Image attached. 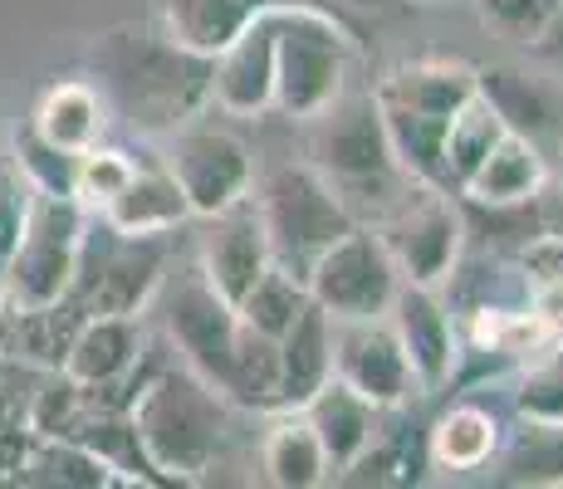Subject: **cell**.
<instances>
[{
	"instance_id": "cell-1",
	"label": "cell",
	"mask_w": 563,
	"mask_h": 489,
	"mask_svg": "<svg viewBox=\"0 0 563 489\" xmlns=\"http://www.w3.org/2000/svg\"><path fill=\"white\" fill-rule=\"evenodd\" d=\"M103 103L143 137H167L211 103V59L157 25H118L93 45Z\"/></svg>"
},
{
	"instance_id": "cell-2",
	"label": "cell",
	"mask_w": 563,
	"mask_h": 489,
	"mask_svg": "<svg viewBox=\"0 0 563 489\" xmlns=\"http://www.w3.org/2000/svg\"><path fill=\"white\" fill-rule=\"evenodd\" d=\"M128 421H133V436L143 445V460L157 475V485H197L225 451L231 401L181 363L162 367L133 387Z\"/></svg>"
},
{
	"instance_id": "cell-3",
	"label": "cell",
	"mask_w": 563,
	"mask_h": 489,
	"mask_svg": "<svg viewBox=\"0 0 563 489\" xmlns=\"http://www.w3.org/2000/svg\"><path fill=\"white\" fill-rule=\"evenodd\" d=\"M358 40L329 10L305 0L275 5V108L289 123H309L349 89Z\"/></svg>"
},
{
	"instance_id": "cell-4",
	"label": "cell",
	"mask_w": 563,
	"mask_h": 489,
	"mask_svg": "<svg viewBox=\"0 0 563 489\" xmlns=\"http://www.w3.org/2000/svg\"><path fill=\"white\" fill-rule=\"evenodd\" d=\"M251 196H255L260 225H265L269 259L299 279L309 275L319 249H329L343 231L358 225L343 191L313 162H285V167L265 171L251 187Z\"/></svg>"
},
{
	"instance_id": "cell-5",
	"label": "cell",
	"mask_w": 563,
	"mask_h": 489,
	"mask_svg": "<svg viewBox=\"0 0 563 489\" xmlns=\"http://www.w3.org/2000/svg\"><path fill=\"white\" fill-rule=\"evenodd\" d=\"M167 259H172V235H118L113 225L89 215L69 299L84 313L143 319V309L153 303L162 279H167Z\"/></svg>"
},
{
	"instance_id": "cell-6",
	"label": "cell",
	"mask_w": 563,
	"mask_h": 489,
	"mask_svg": "<svg viewBox=\"0 0 563 489\" xmlns=\"http://www.w3.org/2000/svg\"><path fill=\"white\" fill-rule=\"evenodd\" d=\"M84 231H89V211L79 196H49L35 191L30 221L10 249V299L15 303H59L74 289V269H79Z\"/></svg>"
},
{
	"instance_id": "cell-7",
	"label": "cell",
	"mask_w": 563,
	"mask_h": 489,
	"mask_svg": "<svg viewBox=\"0 0 563 489\" xmlns=\"http://www.w3.org/2000/svg\"><path fill=\"white\" fill-rule=\"evenodd\" d=\"M309 123H313L309 162L343 191V201H349L358 187L411 181V177H402L393 147H387V127H383V113H377L373 93L343 89L319 118H309Z\"/></svg>"
},
{
	"instance_id": "cell-8",
	"label": "cell",
	"mask_w": 563,
	"mask_h": 489,
	"mask_svg": "<svg viewBox=\"0 0 563 489\" xmlns=\"http://www.w3.org/2000/svg\"><path fill=\"white\" fill-rule=\"evenodd\" d=\"M305 289L333 323L383 319V313L393 309L397 289H402V275H397L383 235L367 231V225H353V231H343L329 249L313 255Z\"/></svg>"
},
{
	"instance_id": "cell-9",
	"label": "cell",
	"mask_w": 563,
	"mask_h": 489,
	"mask_svg": "<svg viewBox=\"0 0 563 489\" xmlns=\"http://www.w3.org/2000/svg\"><path fill=\"white\" fill-rule=\"evenodd\" d=\"M377 235H383L402 285L441 289L451 279V269H456V259L465 255L461 205L451 201L446 187H427V181H411Z\"/></svg>"
},
{
	"instance_id": "cell-10",
	"label": "cell",
	"mask_w": 563,
	"mask_h": 489,
	"mask_svg": "<svg viewBox=\"0 0 563 489\" xmlns=\"http://www.w3.org/2000/svg\"><path fill=\"white\" fill-rule=\"evenodd\" d=\"M162 162L177 177L181 196H187L191 215L206 221V215L225 211V205L245 201L255 187V157L245 147V137H235L231 127L216 123H181L177 133L162 137Z\"/></svg>"
},
{
	"instance_id": "cell-11",
	"label": "cell",
	"mask_w": 563,
	"mask_h": 489,
	"mask_svg": "<svg viewBox=\"0 0 563 489\" xmlns=\"http://www.w3.org/2000/svg\"><path fill=\"white\" fill-rule=\"evenodd\" d=\"M333 377H339L343 387L358 391L363 401H373L377 411L407 407V397L417 391L407 353H402V343H397L387 313L383 319L333 323Z\"/></svg>"
},
{
	"instance_id": "cell-12",
	"label": "cell",
	"mask_w": 563,
	"mask_h": 489,
	"mask_svg": "<svg viewBox=\"0 0 563 489\" xmlns=\"http://www.w3.org/2000/svg\"><path fill=\"white\" fill-rule=\"evenodd\" d=\"M387 323H393L397 343L407 353L417 391H441L461 377V333H456L446 299H441V289L402 285L393 309H387Z\"/></svg>"
},
{
	"instance_id": "cell-13",
	"label": "cell",
	"mask_w": 563,
	"mask_h": 489,
	"mask_svg": "<svg viewBox=\"0 0 563 489\" xmlns=\"http://www.w3.org/2000/svg\"><path fill=\"white\" fill-rule=\"evenodd\" d=\"M269 265H275V259H269V241H265V225H260L255 196H245V201L206 215L201 249H197V275L221 293L231 309L245 299V289H251Z\"/></svg>"
},
{
	"instance_id": "cell-14",
	"label": "cell",
	"mask_w": 563,
	"mask_h": 489,
	"mask_svg": "<svg viewBox=\"0 0 563 489\" xmlns=\"http://www.w3.org/2000/svg\"><path fill=\"white\" fill-rule=\"evenodd\" d=\"M275 5H265L241 35L211 54V103L221 113L260 118L275 108Z\"/></svg>"
},
{
	"instance_id": "cell-15",
	"label": "cell",
	"mask_w": 563,
	"mask_h": 489,
	"mask_svg": "<svg viewBox=\"0 0 563 489\" xmlns=\"http://www.w3.org/2000/svg\"><path fill=\"white\" fill-rule=\"evenodd\" d=\"M235 333H241L235 309L206 285L197 269H191V275L177 285V293H172V303H167V338L177 343L181 363H187L191 373H201L211 387H221L225 363H231V347H235Z\"/></svg>"
},
{
	"instance_id": "cell-16",
	"label": "cell",
	"mask_w": 563,
	"mask_h": 489,
	"mask_svg": "<svg viewBox=\"0 0 563 489\" xmlns=\"http://www.w3.org/2000/svg\"><path fill=\"white\" fill-rule=\"evenodd\" d=\"M84 323V309L74 299L59 303H0V357L25 373H59L74 333Z\"/></svg>"
},
{
	"instance_id": "cell-17",
	"label": "cell",
	"mask_w": 563,
	"mask_h": 489,
	"mask_svg": "<svg viewBox=\"0 0 563 489\" xmlns=\"http://www.w3.org/2000/svg\"><path fill=\"white\" fill-rule=\"evenodd\" d=\"M89 215H99L118 235H177L181 225L191 221V205H187V196H181L177 177L167 171V162L147 157L133 167L128 187Z\"/></svg>"
},
{
	"instance_id": "cell-18",
	"label": "cell",
	"mask_w": 563,
	"mask_h": 489,
	"mask_svg": "<svg viewBox=\"0 0 563 489\" xmlns=\"http://www.w3.org/2000/svg\"><path fill=\"white\" fill-rule=\"evenodd\" d=\"M143 319L128 313H84L69 353H64V377L79 387H113L143 363Z\"/></svg>"
},
{
	"instance_id": "cell-19",
	"label": "cell",
	"mask_w": 563,
	"mask_h": 489,
	"mask_svg": "<svg viewBox=\"0 0 563 489\" xmlns=\"http://www.w3.org/2000/svg\"><path fill=\"white\" fill-rule=\"evenodd\" d=\"M481 79V98H490V108L505 118V127L519 137H529L539 152L544 143H563V93L549 89L544 79L510 64H490V69H475Z\"/></svg>"
},
{
	"instance_id": "cell-20",
	"label": "cell",
	"mask_w": 563,
	"mask_h": 489,
	"mask_svg": "<svg viewBox=\"0 0 563 489\" xmlns=\"http://www.w3.org/2000/svg\"><path fill=\"white\" fill-rule=\"evenodd\" d=\"M373 93L383 103L411 108V113L451 118L461 103H471L481 93V79H475V64H461V59H411L387 69L373 84Z\"/></svg>"
},
{
	"instance_id": "cell-21",
	"label": "cell",
	"mask_w": 563,
	"mask_h": 489,
	"mask_svg": "<svg viewBox=\"0 0 563 489\" xmlns=\"http://www.w3.org/2000/svg\"><path fill=\"white\" fill-rule=\"evenodd\" d=\"M549 187V162L529 137L505 127V137L490 147V157L461 181L465 205H525Z\"/></svg>"
},
{
	"instance_id": "cell-22",
	"label": "cell",
	"mask_w": 563,
	"mask_h": 489,
	"mask_svg": "<svg viewBox=\"0 0 563 489\" xmlns=\"http://www.w3.org/2000/svg\"><path fill=\"white\" fill-rule=\"evenodd\" d=\"M275 343H279V411H299L333 377V319L309 299L299 309V319Z\"/></svg>"
},
{
	"instance_id": "cell-23",
	"label": "cell",
	"mask_w": 563,
	"mask_h": 489,
	"mask_svg": "<svg viewBox=\"0 0 563 489\" xmlns=\"http://www.w3.org/2000/svg\"><path fill=\"white\" fill-rule=\"evenodd\" d=\"M299 411H305V421L313 426V436H319L323 455H329L333 480L363 455V445L377 436V416H383L373 401H363L358 391L343 387L339 377H329Z\"/></svg>"
},
{
	"instance_id": "cell-24",
	"label": "cell",
	"mask_w": 563,
	"mask_h": 489,
	"mask_svg": "<svg viewBox=\"0 0 563 489\" xmlns=\"http://www.w3.org/2000/svg\"><path fill=\"white\" fill-rule=\"evenodd\" d=\"M505 445V421L481 401H451L427 431V460L446 475L485 470Z\"/></svg>"
},
{
	"instance_id": "cell-25",
	"label": "cell",
	"mask_w": 563,
	"mask_h": 489,
	"mask_svg": "<svg viewBox=\"0 0 563 489\" xmlns=\"http://www.w3.org/2000/svg\"><path fill=\"white\" fill-rule=\"evenodd\" d=\"M30 127H35L45 143L74 152V157L89 152V147H99L103 133H108V103H103L99 84H89V79L49 84V89L40 93Z\"/></svg>"
},
{
	"instance_id": "cell-26",
	"label": "cell",
	"mask_w": 563,
	"mask_h": 489,
	"mask_svg": "<svg viewBox=\"0 0 563 489\" xmlns=\"http://www.w3.org/2000/svg\"><path fill=\"white\" fill-rule=\"evenodd\" d=\"M260 470L275 489H319L333 480L329 455H323L305 411H275V426L260 441Z\"/></svg>"
},
{
	"instance_id": "cell-27",
	"label": "cell",
	"mask_w": 563,
	"mask_h": 489,
	"mask_svg": "<svg viewBox=\"0 0 563 489\" xmlns=\"http://www.w3.org/2000/svg\"><path fill=\"white\" fill-rule=\"evenodd\" d=\"M275 0H157V30L211 59Z\"/></svg>"
},
{
	"instance_id": "cell-28",
	"label": "cell",
	"mask_w": 563,
	"mask_h": 489,
	"mask_svg": "<svg viewBox=\"0 0 563 489\" xmlns=\"http://www.w3.org/2000/svg\"><path fill=\"white\" fill-rule=\"evenodd\" d=\"M216 391L241 411H279V343L241 323L231 363H225V377Z\"/></svg>"
},
{
	"instance_id": "cell-29",
	"label": "cell",
	"mask_w": 563,
	"mask_h": 489,
	"mask_svg": "<svg viewBox=\"0 0 563 489\" xmlns=\"http://www.w3.org/2000/svg\"><path fill=\"white\" fill-rule=\"evenodd\" d=\"M505 137V118L490 108V98L475 93L471 103H461L446 118V133H441V177L446 191H461V181L490 157V147Z\"/></svg>"
},
{
	"instance_id": "cell-30",
	"label": "cell",
	"mask_w": 563,
	"mask_h": 489,
	"mask_svg": "<svg viewBox=\"0 0 563 489\" xmlns=\"http://www.w3.org/2000/svg\"><path fill=\"white\" fill-rule=\"evenodd\" d=\"M495 460L500 485H563V421H525Z\"/></svg>"
},
{
	"instance_id": "cell-31",
	"label": "cell",
	"mask_w": 563,
	"mask_h": 489,
	"mask_svg": "<svg viewBox=\"0 0 563 489\" xmlns=\"http://www.w3.org/2000/svg\"><path fill=\"white\" fill-rule=\"evenodd\" d=\"M20 485H59V489H108L123 485L113 475V465H103L93 451H84L69 436H35V451L25 460Z\"/></svg>"
},
{
	"instance_id": "cell-32",
	"label": "cell",
	"mask_w": 563,
	"mask_h": 489,
	"mask_svg": "<svg viewBox=\"0 0 563 489\" xmlns=\"http://www.w3.org/2000/svg\"><path fill=\"white\" fill-rule=\"evenodd\" d=\"M519 269H525V303L549 338H563V235H534L519 249Z\"/></svg>"
},
{
	"instance_id": "cell-33",
	"label": "cell",
	"mask_w": 563,
	"mask_h": 489,
	"mask_svg": "<svg viewBox=\"0 0 563 489\" xmlns=\"http://www.w3.org/2000/svg\"><path fill=\"white\" fill-rule=\"evenodd\" d=\"M305 303H309L305 279L289 275V269H279V265H269L265 275L245 289V299L235 303V319H241L245 329L265 333V338H279V333L299 319V309H305Z\"/></svg>"
},
{
	"instance_id": "cell-34",
	"label": "cell",
	"mask_w": 563,
	"mask_h": 489,
	"mask_svg": "<svg viewBox=\"0 0 563 489\" xmlns=\"http://www.w3.org/2000/svg\"><path fill=\"white\" fill-rule=\"evenodd\" d=\"M515 411L519 421H563V338L544 343L529 363H519Z\"/></svg>"
},
{
	"instance_id": "cell-35",
	"label": "cell",
	"mask_w": 563,
	"mask_h": 489,
	"mask_svg": "<svg viewBox=\"0 0 563 489\" xmlns=\"http://www.w3.org/2000/svg\"><path fill=\"white\" fill-rule=\"evenodd\" d=\"M15 162L20 171L30 177L35 191H49V196H74V177H79V157L64 147L45 143L35 127H20L15 133Z\"/></svg>"
},
{
	"instance_id": "cell-36",
	"label": "cell",
	"mask_w": 563,
	"mask_h": 489,
	"mask_svg": "<svg viewBox=\"0 0 563 489\" xmlns=\"http://www.w3.org/2000/svg\"><path fill=\"white\" fill-rule=\"evenodd\" d=\"M137 162L128 157L123 147H89L79 152V177H74V196L84 201V211H99V205H108L118 191L128 187V177H133Z\"/></svg>"
},
{
	"instance_id": "cell-37",
	"label": "cell",
	"mask_w": 563,
	"mask_h": 489,
	"mask_svg": "<svg viewBox=\"0 0 563 489\" xmlns=\"http://www.w3.org/2000/svg\"><path fill=\"white\" fill-rule=\"evenodd\" d=\"M30 205H35V187H30V177L20 171L15 152H0V255L5 259H10V249H15L20 231H25Z\"/></svg>"
},
{
	"instance_id": "cell-38",
	"label": "cell",
	"mask_w": 563,
	"mask_h": 489,
	"mask_svg": "<svg viewBox=\"0 0 563 489\" xmlns=\"http://www.w3.org/2000/svg\"><path fill=\"white\" fill-rule=\"evenodd\" d=\"M485 20L515 40H544L549 25L563 15V0H485Z\"/></svg>"
},
{
	"instance_id": "cell-39",
	"label": "cell",
	"mask_w": 563,
	"mask_h": 489,
	"mask_svg": "<svg viewBox=\"0 0 563 489\" xmlns=\"http://www.w3.org/2000/svg\"><path fill=\"white\" fill-rule=\"evenodd\" d=\"M339 480L343 485H402V480H411V460H407L402 445L383 441V431H377V436L363 445V455L339 475Z\"/></svg>"
},
{
	"instance_id": "cell-40",
	"label": "cell",
	"mask_w": 563,
	"mask_h": 489,
	"mask_svg": "<svg viewBox=\"0 0 563 489\" xmlns=\"http://www.w3.org/2000/svg\"><path fill=\"white\" fill-rule=\"evenodd\" d=\"M534 215H539V235H563V191H539L534 196Z\"/></svg>"
},
{
	"instance_id": "cell-41",
	"label": "cell",
	"mask_w": 563,
	"mask_h": 489,
	"mask_svg": "<svg viewBox=\"0 0 563 489\" xmlns=\"http://www.w3.org/2000/svg\"><path fill=\"white\" fill-rule=\"evenodd\" d=\"M15 373H25V367H15V363H5V357H0V387L15 382Z\"/></svg>"
},
{
	"instance_id": "cell-42",
	"label": "cell",
	"mask_w": 563,
	"mask_h": 489,
	"mask_svg": "<svg viewBox=\"0 0 563 489\" xmlns=\"http://www.w3.org/2000/svg\"><path fill=\"white\" fill-rule=\"evenodd\" d=\"M10 299V269H5V255H0V303Z\"/></svg>"
}]
</instances>
